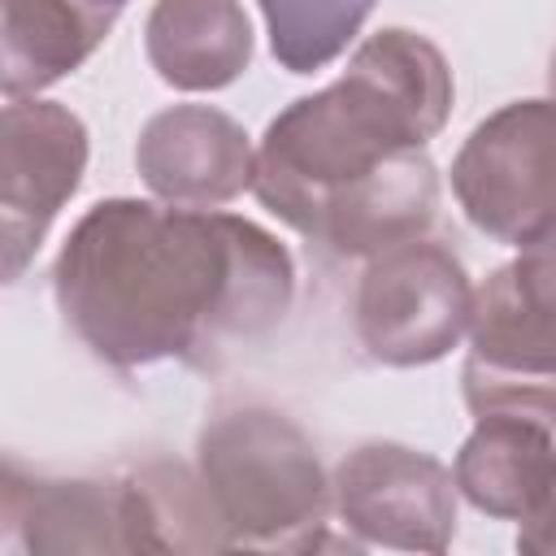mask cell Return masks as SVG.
I'll use <instances>...</instances> for the list:
<instances>
[{"instance_id": "cell-1", "label": "cell", "mask_w": 556, "mask_h": 556, "mask_svg": "<svg viewBox=\"0 0 556 556\" xmlns=\"http://www.w3.org/2000/svg\"><path fill=\"white\" fill-rule=\"evenodd\" d=\"M52 295L96 361L143 369L265 339L291 313L295 261L252 217L113 195L70 230Z\"/></svg>"}, {"instance_id": "cell-9", "label": "cell", "mask_w": 556, "mask_h": 556, "mask_svg": "<svg viewBox=\"0 0 556 556\" xmlns=\"http://www.w3.org/2000/svg\"><path fill=\"white\" fill-rule=\"evenodd\" d=\"M143 187L178 208H217L252 187L256 148L248 130L213 104H169L135 139Z\"/></svg>"}, {"instance_id": "cell-4", "label": "cell", "mask_w": 556, "mask_h": 556, "mask_svg": "<svg viewBox=\"0 0 556 556\" xmlns=\"http://www.w3.org/2000/svg\"><path fill=\"white\" fill-rule=\"evenodd\" d=\"M465 404L556 430V222L473 291Z\"/></svg>"}, {"instance_id": "cell-16", "label": "cell", "mask_w": 556, "mask_h": 556, "mask_svg": "<svg viewBox=\"0 0 556 556\" xmlns=\"http://www.w3.org/2000/svg\"><path fill=\"white\" fill-rule=\"evenodd\" d=\"M269 26V52L291 74L326 70L361 35L378 0H256Z\"/></svg>"}, {"instance_id": "cell-18", "label": "cell", "mask_w": 556, "mask_h": 556, "mask_svg": "<svg viewBox=\"0 0 556 556\" xmlns=\"http://www.w3.org/2000/svg\"><path fill=\"white\" fill-rule=\"evenodd\" d=\"M547 87H552V96H556V52H552V65H547Z\"/></svg>"}, {"instance_id": "cell-8", "label": "cell", "mask_w": 556, "mask_h": 556, "mask_svg": "<svg viewBox=\"0 0 556 556\" xmlns=\"http://www.w3.org/2000/svg\"><path fill=\"white\" fill-rule=\"evenodd\" d=\"M334 513L361 543L447 552L456 534V478L430 452L374 439L339 460Z\"/></svg>"}, {"instance_id": "cell-10", "label": "cell", "mask_w": 556, "mask_h": 556, "mask_svg": "<svg viewBox=\"0 0 556 556\" xmlns=\"http://www.w3.org/2000/svg\"><path fill=\"white\" fill-rule=\"evenodd\" d=\"M0 517L30 556L143 552L130 478H22L9 465Z\"/></svg>"}, {"instance_id": "cell-17", "label": "cell", "mask_w": 556, "mask_h": 556, "mask_svg": "<svg viewBox=\"0 0 556 556\" xmlns=\"http://www.w3.org/2000/svg\"><path fill=\"white\" fill-rule=\"evenodd\" d=\"M517 547H521V552H534V556H552V552H556V486H552V495L521 521Z\"/></svg>"}, {"instance_id": "cell-11", "label": "cell", "mask_w": 556, "mask_h": 556, "mask_svg": "<svg viewBox=\"0 0 556 556\" xmlns=\"http://www.w3.org/2000/svg\"><path fill=\"white\" fill-rule=\"evenodd\" d=\"M439 217V169L426 148L395 152L365 178L339 187L313 222V243L334 256L369 261L387 248L421 239Z\"/></svg>"}, {"instance_id": "cell-13", "label": "cell", "mask_w": 556, "mask_h": 556, "mask_svg": "<svg viewBox=\"0 0 556 556\" xmlns=\"http://www.w3.org/2000/svg\"><path fill=\"white\" fill-rule=\"evenodd\" d=\"M143 52L174 91H222L252 61V22L239 0H156Z\"/></svg>"}, {"instance_id": "cell-7", "label": "cell", "mask_w": 556, "mask_h": 556, "mask_svg": "<svg viewBox=\"0 0 556 556\" xmlns=\"http://www.w3.org/2000/svg\"><path fill=\"white\" fill-rule=\"evenodd\" d=\"M87 174V126L56 100H9L0 117V265L17 282Z\"/></svg>"}, {"instance_id": "cell-12", "label": "cell", "mask_w": 556, "mask_h": 556, "mask_svg": "<svg viewBox=\"0 0 556 556\" xmlns=\"http://www.w3.org/2000/svg\"><path fill=\"white\" fill-rule=\"evenodd\" d=\"M126 0H0V87L30 100L74 74L113 30Z\"/></svg>"}, {"instance_id": "cell-3", "label": "cell", "mask_w": 556, "mask_h": 556, "mask_svg": "<svg viewBox=\"0 0 556 556\" xmlns=\"http://www.w3.org/2000/svg\"><path fill=\"white\" fill-rule=\"evenodd\" d=\"M195 469L208 486L230 552L326 547L321 530L334 504V478H326L313 439L278 408L243 404L217 413L200 430Z\"/></svg>"}, {"instance_id": "cell-5", "label": "cell", "mask_w": 556, "mask_h": 556, "mask_svg": "<svg viewBox=\"0 0 556 556\" xmlns=\"http://www.w3.org/2000/svg\"><path fill=\"white\" fill-rule=\"evenodd\" d=\"M473 317V282L452 248L434 239H408L369 256L356 287V339L391 369H417L443 361Z\"/></svg>"}, {"instance_id": "cell-2", "label": "cell", "mask_w": 556, "mask_h": 556, "mask_svg": "<svg viewBox=\"0 0 556 556\" xmlns=\"http://www.w3.org/2000/svg\"><path fill=\"white\" fill-rule=\"evenodd\" d=\"M452 96L447 56L426 35L404 26L369 35L330 87L291 100L265 126L252 174L256 200L308 239L339 187L395 152L426 148L443 130Z\"/></svg>"}, {"instance_id": "cell-15", "label": "cell", "mask_w": 556, "mask_h": 556, "mask_svg": "<svg viewBox=\"0 0 556 556\" xmlns=\"http://www.w3.org/2000/svg\"><path fill=\"white\" fill-rule=\"evenodd\" d=\"M143 552H230L200 469L152 460L130 473Z\"/></svg>"}, {"instance_id": "cell-6", "label": "cell", "mask_w": 556, "mask_h": 556, "mask_svg": "<svg viewBox=\"0 0 556 556\" xmlns=\"http://www.w3.org/2000/svg\"><path fill=\"white\" fill-rule=\"evenodd\" d=\"M452 195L469 226L521 248L556 222V96L513 100L482 117L452 161Z\"/></svg>"}, {"instance_id": "cell-14", "label": "cell", "mask_w": 556, "mask_h": 556, "mask_svg": "<svg viewBox=\"0 0 556 556\" xmlns=\"http://www.w3.org/2000/svg\"><path fill=\"white\" fill-rule=\"evenodd\" d=\"M556 430L521 417H478L456 452V491L486 517L526 521L556 486Z\"/></svg>"}]
</instances>
